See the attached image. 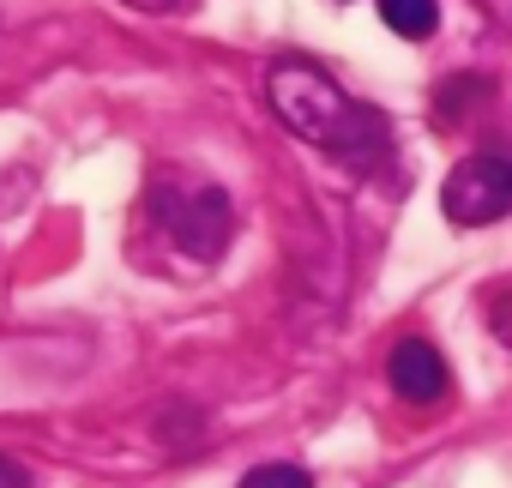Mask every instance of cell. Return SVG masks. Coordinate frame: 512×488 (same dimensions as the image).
I'll return each mask as SVG.
<instances>
[{
  "mask_svg": "<svg viewBox=\"0 0 512 488\" xmlns=\"http://www.w3.org/2000/svg\"><path fill=\"white\" fill-rule=\"evenodd\" d=\"M266 103H272V115H278L302 145H314V151H326V157H338V163H350V169H374V163L386 157V145H392V121H386L380 109L356 103L332 73H320V67L302 61V55L272 61V73H266Z\"/></svg>",
  "mask_w": 512,
  "mask_h": 488,
  "instance_id": "obj_1",
  "label": "cell"
},
{
  "mask_svg": "<svg viewBox=\"0 0 512 488\" xmlns=\"http://www.w3.org/2000/svg\"><path fill=\"white\" fill-rule=\"evenodd\" d=\"M151 217H157V229L175 241V248H181L187 260H199V266L223 260L229 229H235L229 193L211 187V181H187V187H169V181H163V187L151 193Z\"/></svg>",
  "mask_w": 512,
  "mask_h": 488,
  "instance_id": "obj_2",
  "label": "cell"
},
{
  "mask_svg": "<svg viewBox=\"0 0 512 488\" xmlns=\"http://www.w3.org/2000/svg\"><path fill=\"white\" fill-rule=\"evenodd\" d=\"M440 211L458 229H482L512 217V151H470L452 163V175L440 181Z\"/></svg>",
  "mask_w": 512,
  "mask_h": 488,
  "instance_id": "obj_3",
  "label": "cell"
},
{
  "mask_svg": "<svg viewBox=\"0 0 512 488\" xmlns=\"http://www.w3.org/2000/svg\"><path fill=\"white\" fill-rule=\"evenodd\" d=\"M386 380H392V392H398L404 404H416V410H434V404H446V392H452V368H446V356H440L428 338L392 344Z\"/></svg>",
  "mask_w": 512,
  "mask_h": 488,
  "instance_id": "obj_4",
  "label": "cell"
},
{
  "mask_svg": "<svg viewBox=\"0 0 512 488\" xmlns=\"http://www.w3.org/2000/svg\"><path fill=\"white\" fill-rule=\"evenodd\" d=\"M380 25L404 43H422L440 31V0H380Z\"/></svg>",
  "mask_w": 512,
  "mask_h": 488,
  "instance_id": "obj_5",
  "label": "cell"
},
{
  "mask_svg": "<svg viewBox=\"0 0 512 488\" xmlns=\"http://www.w3.org/2000/svg\"><path fill=\"white\" fill-rule=\"evenodd\" d=\"M488 91H494L488 79H446V85H440V121H458L470 103L482 109V103H488Z\"/></svg>",
  "mask_w": 512,
  "mask_h": 488,
  "instance_id": "obj_6",
  "label": "cell"
},
{
  "mask_svg": "<svg viewBox=\"0 0 512 488\" xmlns=\"http://www.w3.org/2000/svg\"><path fill=\"white\" fill-rule=\"evenodd\" d=\"M235 488H314V476L302 464H260V470H247Z\"/></svg>",
  "mask_w": 512,
  "mask_h": 488,
  "instance_id": "obj_7",
  "label": "cell"
},
{
  "mask_svg": "<svg viewBox=\"0 0 512 488\" xmlns=\"http://www.w3.org/2000/svg\"><path fill=\"white\" fill-rule=\"evenodd\" d=\"M488 326H494V338L512 350V290H500V296L488 302Z\"/></svg>",
  "mask_w": 512,
  "mask_h": 488,
  "instance_id": "obj_8",
  "label": "cell"
},
{
  "mask_svg": "<svg viewBox=\"0 0 512 488\" xmlns=\"http://www.w3.org/2000/svg\"><path fill=\"white\" fill-rule=\"evenodd\" d=\"M476 7H482V13L506 31V37H512V0H476Z\"/></svg>",
  "mask_w": 512,
  "mask_h": 488,
  "instance_id": "obj_9",
  "label": "cell"
},
{
  "mask_svg": "<svg viewBox=\"0 0 512 488\" xmlns=\"http://www.w3.org/2000/svg\"><path fill=\"white\" fill-rule=\"evenodd\" d=\"M0 488H31V476H25L13 458H0Z\"/></svg>",
  "mask_w": 512,
  "mask_h": 488,
  "instance_id": "obj_10",
  "label": "cell"
},
{
  "mask_svg": "<svg viewBox=\"0 0 512 488\" xmlns=\"http://www.w3.org/2000/svg\"><path fill=\"white\" fill-rule=\"evenodd\" d=\"M127 7H139V13H175V7H187V0H127Z\"/></svg>",
  "mask_w": 512,
  "mask_h": 488,
  "instance_id": "obj_11",
  "label": "cell"
}]
</instances>
